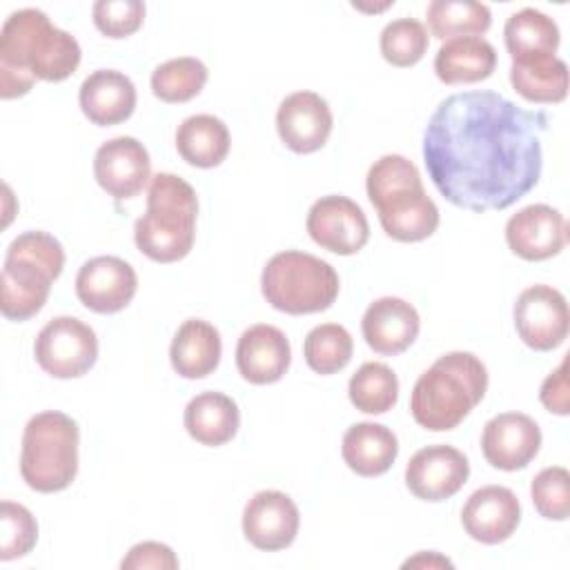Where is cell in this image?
I'll use <instances>...</instances> for the list:
<instances>
[{"instance_id":"cell-1","label":"cell","mask_w":570,"mask_h":570,"mask_svg":"<svg viewBox=\"0 0 570 570\" xmlns=\"http://www.w3.org/2000/svg\"><path fill=\"white\" fill-rule=\"evenodd\" d=\"M550 118L497 91L443 98L423 131V163L439 194L470 212H501L537 187Z\"/></svg>"},{"instance_id":"cell-2","label":"cell","mask_w":570,"mask_h":570,"mask_svg":"<svg viewBox=\"0 0 570 570\" xmlns=\"http://www.w3.org/2000/svg\"><path fill=\"white\" fill-rule=\"evenodd\" d=\"M80 56L78 40L58 29L45 11L18 9L0 29V96L20 98L36 80L62 82L78 69Z\"/></svg>"},{"instance_id":"cell-3","label":"cell","mask_w":570,"mask_h":570,"mask_svg":"<svg viewBox=\"0 0 570 570\" xmlns=\"http://www.w3.org/2000/svg\"><path fill=\"white\" fill-rule=\"evenodd\" d=\"M488 370L472 352L439 356L414 383L410 412L430 432L454 430L485 396Z\"/></svg>"},{"instance_id":"cell-4","label":"cell","mask_w":570,"mask_h":570,"mask_svg":"<svg viewBox=\"0 0 570 570\" xmlns=\"http://www.w3.org/2000/svg\"><path fill=\"white\" fill-rule=\"evenodd\" d=\"M365 191L379 212L383 232L399 243H419L432 236L441 214L425 194L421 174L401 154H385L367 169Z\"/></svg>"},{"instance_id":"cell-5","label":"cell","mask_w":570,"mask_h":570,"mask_svg":"<svg viewBox=\"0 0 570 570\" xmlns=\"http://www.w3.org/2000/svg\"><path fill=\"white\" fill-rule=\"evenodd\" d=\"M198 198L194 187L169 171L149 180L147 212L134 225L136 247L156 263L185 258L196 238Z\"/></svg>"},{"instance_id":"cell-6","label":"cell","mask_w":570,"mask_h":570,"mask_svg":"<svg viewBox=\"0 0 570 570\" xmlns=\"http://www.w3.org/2000/svg\"><path fill=\"white\" fill-rule=\"evenodd\" d=\"M65 249L56 236L42 229L18 234L4 254L0 276V309L7 321L36 316L51 292V283L62 274Z\"/></svg>"},{"instance_id":"cell-7","label":"cell","mask_w":570,"mask_h":570,"mask_svg":"<svg viewBox=\"0 0 570 570\" xmlns=\"http://www.w3.org/2000/svg\"><path fill=\"white\" fill-rule=\"evenodd\" d=\"M78 423L58 410L33 414L22 432L20 476L42 494L69 488L78 474Z\"/></svg>"},{"instance_id":"cell-8","label":"cell","mask_w":570,"mask_h":570,"mask_svg":"<svg viewBox=\"0 0 570 570\" xmlns=\"http://www.w3.org/2000/svg\"><path fill=\"white\" fill-rule=\"evenodd\" d=\"M341 289L336 269L307 252L285 249L274 254L261 274L265 301L285 314H316L336 301Z\"/></svg>"},{"instance_id":"cell-9","label":"cell","mask_w":570,"mask_h":570,"mask_svg":"<svg viewBox=\"0 0 570 570\" xmlns=\"http://www.w3.org/2000/svg\"><path fill=\"white\" fill-rule=\"evenodd\" d=\"M33 356L49 376L78 379L98 358V336L76 316H56L38 332Z\"/></svg>"},{"instance_id":"cell-10","label":"cell","mask_w":570,"mask_h":570,"mask_svg":"<svg viewBox=\"0 0 570 570\" xmlns=\"http://www.w3.org/2000/svg\"><path fill=\"white\" fill-rule=\"evenodd\" d=\"M514 330L519 338L534 352H550L559 347L570 327V312L566 296L550 285L525 287L512 309Z\"/></svg>"},{"instance_id":"cell-11","label":"cell","mask_w":570,"mask_h":570,"mask_svg":"<svg viewBox=\"0 0 570 570\" xmlns=\"http://www.w3.org/2000/svg\"><path fill=\"white\" fill-rule=\"evenodd\" d=\"M309 238L338 256L361 252L370 238V223L363 209L347 196L330 194L312 203L305 220Z\"/></svg>"},{"instance_id":"cell-12","label":"cell","mask_w":570,"mask_h":570,"mask_svg":"<svg viewBox=\"0 0 570 570\" xmlns=\"http://www.w3.org/2000/svg\"><path fill=\"white\" fill-rule=\"evenodd\" d=\"M470 476L468 456L445 443L425 445L412 454L405 468V485L421 501H445L454 497Z\"/></svg>"},{"instance_id":"cell-13","label":"cell","mask_w":570,"mask_h":570,"mask_svg":"<svg viewBox=\"0 0 570 570\" xmlns=\"http://www.w3.org/2000/svg\"><path fill=\"white\" fill-rule=\"evenodd\" d=\"M94 176L111 198H134L151 180L149 151L134 136L111 138L94 156Z\"/></svg>"},{"instance_id":"cell-14","label":"cell","mask_w":570,"mask_h":570,"mask_svg":"<svg viewBox=\"0 0 570 570\" xmlns=\"http://www.w3.org/2000/svg\"><path fill=\"white\" fill-rule=\"evenodd\" d=\"M138 289L136 269L118 256H96L82 263L76 276L78 301L96 314L125 309Z\"/></svg>"},{"instance_id":"cell-15","label":"cell","mask_w":570,"mask_h":570,"mask_svg":"<svg viewBox=\"0 0 570 570\" xmlns=\"http://www.w3.org/2000/svg\"><path fill=\"white\" fill-rule=\"evenodd\" d=\"M541 448L537 421L523 412H501L483 425L481 452L485 461L503 472L523 470Z\"/></svg>"},{"instance_id":"cell-16","label":"cell","mask_w":570,"mask_h":570,"mask_svg":"<svg viewBox=\"0 0 570 570\" xmlns=\"http://www.w3.org/2000/svg\"><path fill=\"white\" fill-rule=\"evenodd\" d=\"M332 109L316 91H294L283 98L276 111V131L294 154L318 151L332 134Z\"/></svg>"},{"instance_id":"cell-17","label":"cell","mask_w":570,"mask_h":570,"mask_svg":"<svg viewBox=\"0 0 570 570\" xmlns=\"http://www.w3.org/2000/svg\"><path fill=\"white\" fill-rule=\"evenodd\" d=\"M301 525L296 503L278 490L256 492L243 508L245 539L265 552H276L294 543Z\"/></svg>"},{"instance_id":"cell-18","label":"cell","mask_w":570,"mask_h":570,"mask_svg":"<svg viewBox=\"0 0 570 570\" xmlns=\"http://www.w3.org/2000/svg\"><path fill=\"white\" fill-rule=\"evenodd\" d=\"M568 240L563 214L550 205L534 203L521 207L505 223V243L523 261H546L557 256Z\"/></svg>"},{"instance_id":"cell-19","label":"cell","mask_w":570,"mask_h":570,"mask_svg":"<svg viewBox=\"0 0 570 570\" xmlns=\"http://www.w3.org/2000/svg\"><path fill=\"white\" fill-rule=\"evenodd\" d=\"M521 521V503L505 485H483L474 490L463 510L461 525L479 543L497 546L508 541Z\"/></svg>"},{"instance_id":"cell-20","label":"cell","mask_w":570,"mask_h":570,"mask_svg":"<svg viewBox=\"0 0 570 570\" xmlns=\"http://www.w3.org/2000/svg\"><path fill=\"white\" fill-rule=\"evenodd\" d=\"M421 318L412 303L399 296H383L367 305L361 318V332L370 350L383 356L405 352L419 336Z\"/></svg>"},{"instance_id":"cell-21","label":"cell","mask_w":570,"mask_h":570,"mask_svg":"<svg viewBox=\"0 0 570 570\" xmlns=\"http://www.w3.org/2000/svg\"><path fill=\"white\" fill-rule=\"evenodd\" d=\"M292 363V347L283 330L256 323L236 343V367L247 383L269 385L285 376Z\"/></svg>"},{"instance_id":"cell-22","label":"cell","mask_w":570,"mask_h":570,"mask_svg":"<svg viewBox=\"0 0 570 570\" xmlns=\"http://www.w3.org/2000/svg\"><path fill=\"white\" fill-rule=\"evenodd\" d=\"M78 102L89 122L111 127L125 122L134 114L136 87L122 71L96 69L82 80Z\"/></svg>"},{"instance_id":"cell-23","label":"cell","mask_w":570,"mask_h":570,"mask_svg":"<svg viewBox=\"0 0 570 570\" xmlns=\"http://www.w3.org/2000/svg\"><path fill=\"white\" fill-rule=\"evenodd\" d=\"M341 456L345 465L358 476L385 474L399 456V439L383 423L361 421L345 430L341 441Z\"/></svg>"},{"instance_id":"cell-24","label":"cell","mask_w":570,"mask_h":570,"mask_svg":"<svg viewBox=\"0 0 570 570\" xmlns=\"http://www.w3.org/2000/svg\"><path fill=\"white\" fill-rule=\"evenodd\" d=\"M223 354L218 330L203 318H187L174 334L169 345V361L178 376L196 381L209 376Z\"/></svg>"},{"instance_id":"cell-25","label":"cell","mask_w":570,"mask_h":570,"mask_svg":"<svg viewBox=\"0 0 570 570\" xmlns=\"http://www.w3.org/2000/svg\"><path fill=\"white\" fill-rule=\"evenodd\" d=\"M497 67L494 47L481 36L450 38L434 56V73L445 85H470L492 76Z\"/></svg>"},{"instance_id":"cell-26","label":"cell","mask_w":570,"mask_h":570,"mask_svg":"<svg viewBox=\"0 0 570 570\" xmlns=\"http://www.w3.org/2000/svg\"><path fill=\"white\" fill-rule=\"evenodd\" d=\"M183 423L196 443L218 448L236 436L240 410L236 401L223 392H200L187 403Z\"/></svg>"},{"instance_id":"cell-27","label":"cell","mask_w":570,"mask_h":570,"mask_svg":"<svg viewBox=\"0 0 570 570\" xmlns=\"http://www.w3.org/2000/svg\"><path fill=\"white\" fill-rule=\"evenodd\" d=\"M510 85L528 102L557 105L568 96V65L557 56L512 60Z\"/></svg>"},{"instance_id":"cell-28","label":"cell","mask_w":570,"mask_h":570,"mask_svg":"<svg viewBox=\"0 0 570 570\" xmlns=\"http://www.w3.org/2000/svg\"><path fill=\"white\" fill-rule=\"evenodd\" d=\"M229 145L232 138L227 125L212 114L189 116L176 129V149L191 167H218L227 158Z\"/></svg>"},{"instance_id":"cell-29","label":"cell","mask_w":570,"mask_h":570,"mask_svg":"<svg viewBox=\"0 0 570 570\" xmlns=\"http://www.w3.org/2000/svg\"><path fill=\"white\" fill-rule=\"evenodd\" d=\"M503 40L510 58L521 60L532 56H554L561 33L550 16L539 9L523 7L505 20Z\"/></svg>"},{"instance_id":"cell-30","label":"cell","mask_w":570,"mask_h":570,"mask_svg":"<svg viewBox=\"0 0 570 570\" xmlns=\"http://www.w3.org/2000/svg\"><path fill=\"white\" fill-rule=\"evenodd\" d=\"M434 38L450 40L461 36H481L492 24V11L474 0H434L425 11Z\"/></svg>"},{"instance_id":"cell-31","label":"cell","mask_w":570,"mask_h":570,"mask_svg":"<svg viewBox=\"0 0 570 570\" xmlns=\"http://www.w3.org/2000/svg\"><path fill=\"white\" fill-rule=\"evenodd\" d=\"M347 396L358 412L385 414L399 401V379L390 365L367 361L352 374Z\"/></svg>"},{"instance_id":"cell-32","label":"cell","mask_w":570,"mask_h":570,"mask_svg":"<svg viewBox=\"0 0 570 570\" xmlns=\"http://www.w3.org/2000/svg\"><path fill=\"white\" fill-rule=\"evenodd\" d=\"M209 71L203 60L180 56L165 60L151 73V91L163 102H187L196 98L207 85Z\"/></svg>"},{"instance_id":"cell-33","label":"cell","mask_w":570,"mask_h":570,"mask_svg":"<svg viewBox=\"0 0 570 570\" xmlns=\"http://www.w3.org/2000/svg\"><path fill=\"white\" fill-rule=\"evenodd\" d=\"M354 354L352 334L338 323H323L307 332L303 343V356L312 372L336 374L341 372Z\"/></svg>"},{"instance_id":"cell-34","label":"cell","mask_w":570,"mask_h":570,"mask_svg":"<svg viewBox=\"0 0 570 570\" xmlns=\"http://www.w3.org/2000/svg\"><path fill=\"white\" fill-rule=\"evenodd\" d=\"M430 38L423 22L414 18H396L387 22L381 31L379 47L381 56L392 67H412L416 65L428 51Z\"/></svg>"},{"instance_id":"cell-35","label":"cell","mask_w":570,"mask_h":570,"mask_svg":"<svg viewBox=\"0 0 570 570\" xmlns=\"http://www.w3.org/2000/svg\"><path fill=\"white\" fill-rule=\"evenodd\" d=\"M534 510L550 521H566L570 514V472L561 465L543 468L530 483Z\"/></svg>"},{"instance_id":"cell-36","label":"cell","mask_w":570,"mask_h":570,"mask_svg":"<svg viewBox=\"0 0 570 570\" xmlns=\"http://www.w3.org/2000/svg\"><path fill=\"white\" fill-rule=\"evenodd\" d=\"M0 523H2V541H0L2 561L20 559L33 550L38 541V523L24 505L13 501H2Z\"/></svg>"},{"instance_id":"cell-37","label":"cell","mask_w":570,"mask_h":570,"mask_svg":"<svg viewBox=\"0 0 570 570\" xmlns=\"http://www.w3.org/2000/svg\"><path fill=\"white\" fill-rule=\"evenodd\" d=\"M96 29L114 40L127 38L142 27L145 2L140 0H98L91 7Z\"/></svg>"},{"instance_id":"cell-38","label":"cell","mask_w":570,"mask_h":570,"mask_svg":"<svg viewBox=\"0 0 570 570\" xmlns=\"http://www.w3.org/2000/svg\"><path fill=\"white\" fill-rule=\"evenodd\" d=\"M122 570H176L178 557L167 543L160 541H140L129 548L120 561Z\"/></svg>"},{"instance_id":"cell-39","label":"cell","mask_w":570,"mask_h":570,"mask_svg":"<svg viewBox=\"0 0 570 570\" xmlns=\"http://www.w3.org/2000/svg\"><path fill=\"white\" fill-rule=\"evenodd\" d=\"M539 401L552 414L568 416L570 414V399H568V361L563 358L557 370H552L539 390Z\"/></svg>"},{"instance_id":"cell-40","label":"cell","mask_w":570,"mask_h":570,"mask_svg":"<svg viewBox=\"0 0 570 570\" xmlns=\"http://www.w3.org/2000/svg\"><path fill=\"white\" fill-rule=\"evenodd\" d=\"M403 568H454V563L434 550H428V552L423 550V552L405 559Z\"/></svg>"}]
</instances>
